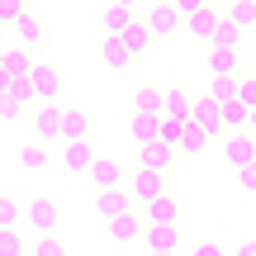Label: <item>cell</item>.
Here are the masks:
<instances>
[{
    "instance_id": "obj_5",
    "label": "cell",
    "mask_w": 256,
    "mask_h": 256,
    "mask_svg": "<svg viewBox=\"0 0 256 256\" xmlns=\"http://www.w3.org/2000/svg\"><path fill=\"white\" fill-rule=\"evenodd\" d=\"M28 128L38 142H62V104H38L28 114Z\"/></svg>"
},
{
    "instance_id": "obj_13",
    "label": "cell",
    "mask_w": 256,
    "mask_h": 256,
    "mask_svg": "<svg viewBox=\"0 0 256 256\" xmlns=\"http://www.w3.org/2000/svg\"><path fill=\"white\" fill-rule=\"evenodd\" d=\"M138 162H142V171H171V162H176V147H166V142H147V147H138Z\"/></svg>"
},
{
    "instance_id": "obj_42",
    "label": "cell",
    "mask_w": 256,
    "mask_h": 256,
    "mask_svg": "<svg viewBox=\"0 0 256 256\" xmlns=\"http://www.w3.org/2000/svg\"><path fill=\"white\" fill-rule=\"evenodd\" d=\"M114 5H119V10H128V14H138V10H142V0H114Z\"/></svg>"
},
{
    "instance_id": "obj_47",
    "label": "cell",
    "mask_w": 256,
    "mask_h": 256,
    "mask_svg": "<svg viewBox=\"0 0 256 256\" xmlns=\"http://www.w3.org/2000/svg\"><path fill=\"white\" fill-rule=\"evenodd\" d=\"M252 138H256V133H252Z\"/></svg>"
},
{
    "instance_id": "obj_20",
    "label": "cell",
    "mask_w": 256,
    "mask_h": 256,
    "mask_svg": "<svg viewBox=\"0 0 256 256\" xmlns=\"http://www.w3.org/2000/svg\"><path fill=\"white\" fill-rule=\"evenodd\" d=\"M86 133H90L86 110H62V142H81Z\"/></svg>"
},
{
    "instance_id": "obj_30",
    "label": "cell",
    "mask_w": 256,
    "mask_h": 256,
    "mask_svg": "<svg viewBox=\"0 0 256 256\" xmlns=\"http://www.w3.org/2000/svg\"><path fill=\"white\" fill-rule=\"evenodd\" d=\"M232 90H238V100L247 104V110H256V72H242L238 81H232Z\"/></svg>"
},
{
    "instance_id": "obj_12",
    "label": "cell",
    "mask_w": 256,
    "mask_h": 256,
    "mask_svg": "<svg viewBox=\"0 0 256 256\" xmlns=\"http://www.w3.org/2000/svg\"><path fill=\"white\" fill-rule=\"evenodd\" d=\"M162 194H171L162 171H138V176H133V200H138V204H152V200H162Z\"/></svg>"
},
{
    "instance_id": "obj_7",
    "label": "cell",
    "mask_w": 256,
    "mask_h": 256,
    "mask_svg": "<svg viewBox=\"0 0 256 256\" xmlns=\"http://www.w3.org/2000/svg\"><path fill=\"white\" fill-rule=\"evenodd\" d=\"M190 124H200L209 138L223 128V110H218V100H214L209 90H204V95H190Z\"/></svg>"
},
{
    "instance_id": "obj_28",
    "label": "cell",
    "mask_w": 256,
    "mask_h": 256,
    "mask_svg": "<svg viewBox=\"0 0 256 256\" xmlns=\"http://www.w3.org/2000/svg\"><path fill=\"white\" fill-rule=\"evenodd\" d=\"M133 19H138V14H128V10H119V5H110V10H104V38H119Z\"/></svg>"
},
{
    "instance_id": "obj_41",
    "label": "cell",
    "mask_w": 256,
    "mask_h": 256,
    "mask_svg": "<svg viewBox=\"0 0 256 256\" xmlns=\"http://www.w3.org/2000/svg\"><path fill=\"white\" fill-rule=\"evenodd\" d=\"M232 256H256V242H238V247H232Z\"/></svg>"
},
{
    "instance_id": "obj_2",
    "label": "cell",
    "mask_w": 256,
    "mask_h": 256,
    "mask_svg": "<svg viewBox=\"0 0 256 256\" xmlns=\"http://www.w3.org/2000/svg\"><path fill=\"white\" fill-rule=\"evenodd\" d=\"M142 24H147V34H152V38H171L176 28L185 24V14L171 5V0H162V5H147L142 10Z\"/></svg>"
},
{
    "instance_id": "obj_4",
    "label": "cell",
    "mask_w": 256,
    "mask_h": 256,
    "mask_svg": "<svg viewBox=\"0 0 256 256\" xmlns=\"http://www.w3.org/2000/svg\"><path fill=\"white\" fill-rule=\"evenodd\" d=\"M28 81H34V90H38V100H43V104H62L66 76L57 72L52 62H34V76H28Z\"/></svg>"
},
{
    "instance_id": "obj_14",
    "label": "cell",
    "mask_w": 256,
    "mask_h": 256,
    "mask_svg": "<svg viewBox=\"0 0 256 256\" xmlns=\"http://www.w3.org/2000/svg\"><path fill=\"white\" fill-rule=\"evenodd\" d=\"M119 43H124V48H128V52H133V57H147V52H152V43H156V38L147 34V24H142V14H138L133 24H128L124 34H119Z\"/></svg>"
},
{
    "instance_id": "obj_17",
    "label": "cell",
    "mask_w": 256,
    "mask_h": 256,
    "mask_svg": "<svg viewBox=\"0 0 256 256\" xmlns=\"http://www.w3.org/2000/svg\"><path fill=\"white\" fill-rule=\"evenodd\" d=\"M209 76H228V81H238V76H242V57L238 52H223V48H209Z\"/></svg>"
},
{
    "instance_id": "obj_45",
    "label": "cell",
    "mask_w": 256,
    "mask_h": 256,
    "mask_svg": "<svg viewBox=\"0 0 256 256\" xmlns=\"http://www.w3.org/2000/svg\"><path fill=\"white\" fill-rule=\"evenodd\" d=\"M0 72H5V48H0Z\"/></svg>"
},
{
    "instance_id": "obj_32",
    "label": "cell",
    "mask_w": 256,
    "mask_h": 256,
    "mask_svg": "<svg viewBox=\"0 0 256 256\" xmlns=\"http://www.w3.org/2000/svg\"><path fill=\"white\" fill-rule=\"evenodd\" d=\"M19 218H24V209H19L14 200H5V194H0V232L19 228Z\"/></svg>"
},
{
    "instance_id": "obj_35",
    "label": "cell",
    "mask_w": 256,
    "mask_h": 256,
    "mask_svg": "<svg viewBox=\"0 0 256 256\" xmlns=\"http://www.w3.org/2000/svg\"><path fill=\"white\" fill-rule=\"evenodd\" d=\"M28 256H66V242L57 238V232H52V238H38V242H34V252H28Z\"/></svg>"
},
{
    "instance_id": "obj_27",
    "label": "cell",
    "mask_w": 256,
    "mask_h": 256,
    "mask_svg": "<svg viewBox=\"0 0 256 256\" xmlns=\"http://www.w3.org/2000/svg\"><path fill=\"white\" fill-rule=\"evenodd\" d=\"M19 166H24V171H48V142L19 147Z\"/></svg>"
},
{
    "instance_id": "obj_40",
    "label": "cell",
    "mask_w": 256,
    "mask_h": 256,
    "mask_svg": "<svg viewBox=\"0 0 256 256\" xmlns=\"http://www.w3.org/2000/svg\"><path fill=\"white\" fill-rule=\"evenodd\" d=\"M171 5H176V10H180V14H200V10H204V5H209V0H171Z\"/></svg>"
},
{
    "instance_id": "obj_37",
    "label": "cell",
    "mask_w": 256,
    "mask_h": 256,
    "mask_svg": "<svg viewBox=\"0 0 256 256\" xmlns=\"http://www.w3.org/2000/svg\"><path fill=\"white\" fill-rule=\"evenodd\" d=\"M209 95H214V100H232V95H238V90H232V81H228V76H209Z\"/></svg>"
},
{
    "instance_id": "obj_3",
    "label": "cell",
    "mask_w": 256,
    "mask_h": 256,
    "mask_svg": "<svg viewBox=\"0 0 256 256\" xmlns=\"http://www.w3.org/2000/svg\"><path fill=\"white\" fill-rule=\"evenodd\" d=\"M218 28H223V10H214V5H204L200 14H185V34H190L194 43H204V48H214Z\"/></svg>"
},
{
    "instance_id": "obj_33",
    "label": "cell",
    "mask_w": 256,
    "mask_h": 256,
    "mask_svg": "<svg viewBox=\"0 0 256 256\" xmlns=\"http://www.w3.org/2000/svg\"><path fill=\"white\" fill-rule=\"evenodd\" d=\"M190 124H180V119H162V133H156V142H166V147H180V133Z\"/></svg>"
},
{
    "instance_id": "obj_10",
    "label": "cell",
    "mask_w": 256,
    "mask_h": 256,
    "mask_svg": "<svg viewBox=\"0 0 256 256\" xmlns=\"http://www.w3.org/2000/svg\"><path fill=\"white\" fill-rule=\"evenodd\" d=\"M90 185H95V194H104V190H124V166L114 162V156H95V166H90Z\"/></svg>"
},
{
    "instance_id": "obj_21",
    "label": "cell",
    "mask_w": 256,
    "mask_h": 256,
    "mask_svg": "<svg viewBox=\"0 0 256 256\" xmlns=\"http://www.w3.org/2000/svg\"><path fill=\"white\" fill-rule=\"evenodd\" d=\"M156 133H162V114H133V142L138 147L156 142Z\"/></svg>"
},
{
    "instance_id": "obj_29",
    "label": "cell",
    "mask_w": 256,
    "mask_h": 256,
    "mask_svg": "<svg viewBox=\"0 0 256 256\" xmlns=\"http://www.w3.org/2000/svg\"><path fill=\"white\" fill-rule=\"evenodd\" d=\"M214 48H223V52H242V28L232 24V19H223L218 38H214Z\"/></svg>"
},
{
    "instance_id": "obj_16",
    "label": "cell",
    "mask_w": 256,
    "mask_h": 256,
    "mask_svg": "<svg viewBox=\"0 0 256 256\" xmlns=\"http://www.w3.org/2000/svg\"><path fill=\"white\" fill-rule=\"evenodd\" d=\"M100 62H104V66H110V72H114V76H119V72H128V66H133V62H138V57H133V52H128V48L119 43V38H104V43H100Z\"/></svg>"
},
{
    "instance_id": "obj_9",
    "label": "cell",
    "mask_w": 256,
    "mask_h": 256,
    "mask_svg": "<svg viewBox=\"0 0 256 256\" xmlns=\"http://www.w3.org/2000/svg\"><path fill=\"white\" fill-rule=\"evenodd\" d=\"M90 166H95V147H90V138H81V142H62V171H72V176H90Z\"/></svg>"
},
{
    "instance_id": "obj_22",
    "label": "cell",
    "mask_w": 256,
    "mask_h": 256,
    "mask_svg": "<svg viewBox=\"0 0 256 256\" xmlns=\"http://www.w3.org/2000/svg\"><path fill=\"white\" fill-rule=\"evenodd\" d=\"M223 19H232L242 34H252V28H256V0H232V5L223 10Z\"/></svg>"
},
{
    "instance_id": "obj_38",
    "label": "cell",
    "mask_w": 256,
    "mask_h": 256,
    "mask_svg": "<svg viewBox=\"0 0 256 256\" xmlns=\"http://www.w3.org/2000/svg\"><path fill=\"white\" fill-rule=\"evenodd\" d=\"M0 119H5V124H19V119H24V104L10 100V95H0Z\"/></svg>"
},
{
    "instance_id": "obj_24",
    "label": "cell",
    "mask_w": 256,
    "mask_h": 256,
    "mask_svg": "<svg viewBox=\"0 0 256 256\" xmlns=\"http://www.w3.org/2000/svg\"><path fill=\"white\" fill-rule=\"evenodd\" d=\"M14 38H19L24 48H38V43H43V19H38V14H24V19L14 24Z\"/></svg>"
},
{
    "instance_id": "obj_18",
    "label": "cell",
    "mask_w": 256,
    "mask_h": 256,
    "mask_svg": "<svg viewBox=\"0 0 256 256\" xmlns=\"http://www.w3.org/2000/svg\"><path fill=\"white\" fill-rule=\"evenodd\" d=\"M162 119L190 124V95H185V90H162Z\"/></svg>"
},
{
    "instance_id": "obj_34",
    "label": "cell",
    "mask_w": 256,
    "mask_h": 256,
    "mask_svg": "<svg viewBox=\"0 0 256 256\" xmlns=\"http://www.w3.org/2000/svg\"><path fill=\"white\" fill-rule=\"evenodd\" d=\"M24 14H28V5H24V0H0V24H10V28H14Z\"/></svg>"
},
{
    "instance_id": "obj_43",
    "label": "cell",
    "mask_w": 256,
    "mask_h": 256,
    "mask_svg": "<svg viewBox=\"0 0 256 256\" xmlns=\"http://www.w3.org/2000/svg\"><path fill=\"white\" fill-rule=\"evenodd\" d=\"M247 133H256V110H252V119H247Z\"/></svg>"
},
{
    "instance_id": "obj_23",
    "label": "cell",
    "mask_w": 256,
    "mask_h": 256,
    "mask_svg": "<svg viewBox=\"0 0 256 256\" xmlns=\"http://www.w3.org/2000/svg\"><path fill=\"white\" fill-rule=\"evenodd\" d=\"M138 232H147V223L138 228V209L124 214V218H110V238L114 242H138Z\"/></svg>"
},
{
    "instance_id": "obj_25",
    "label": "cell",
    "mask_w": 256,
    "mask_h": 256,
    "mask_svg": "<svg viewBox=\"0 0 256 256\" xmlns=\"http://www.w3.org/2000/svg\"><path fill=\"white\" fill-rule=\"evenodd\" d=\"M133 114H162V90L156 86H138L133 90Z\"/></svg>"
},
{
    "instance_id": "obj_15",
    "label": "cell",
    "mask_w": 256,
    "mask_h": 256,
    "mask_svg": "<svg viewBox=\"0 0 256 256\" xmlns=\"http://www.w3.org/2000/svg\"><path fill=\"white\" fill-rule=\"evenodd\" d=\"M5 76H10V81H28V76H34V57H28L24 43L5 48Z\"/></svg>"
},
{
    "instance_id": "obj_11",
    "label": "cell",
    "mask_w": 256,
    "mask_h": 256,
    "mask_svg": "<svg viewBox=\"0 0 256 256\" xmlns=\"http://www.w3.org/2000/svg\"><path fill=\"white\" fill-rule=\"evenodd\" d=\"M95 209H100V218L110 223V218H124V214H133V209H138V200H133V190H104V194H95Z\"/></svg>"
},
{
    "instance_id": "obj_6",
    "label": "cell",
    "mask_w": 256,
    "mask_h": 256,
    "mask_svg": "<svg viewBox=\"0 0 256 256\" xmlns=\"http://www.w3.org/2000/svg\"><path fill=\"white\" fill-rule=\"evenodd\" d=\"M142 223L147 228H180V200L176 194H162V200L142 204Z\"/></svg>"
},
{
    "instance_id": "obj_46",
    "label": "cell",
    "mask_w": 256,
    "mask_h": 256,
    "mask_svg": "<svg viewBox=\"0 0 256 256\" xmlns=\"http://www.w3.org/2000/svg\"><path fill=\"white\" fill-rule=\"evenodd\" d=\"M0 28H5V24H0Z\"/></svg>"
},
{
    "instance_id": "obj_31",
    "label": "cell",
    "mask_w": 256,
    "mask_h": 256,
    "mask_svg": "<svg viewBox=\"0 0 256 256\" xmlns=\"http://www.w3.org/2000/svg\"><path fill=\"white\" fill-rule=\"evenodd\" d=\"M185 256H232V252L223 247L218 238H194V242H190V252H185Z\"/></svg>"
},
{
    "instance_id": "obj_39",
    "label": "cell",
    "mask_w": 256,
    "mask_h": 256,
    "mask_svg": "<svg viewBox=\"0 0 256 256\" xmlns=\"http://www.w3.org/2000/svg\"><path fill=\"white\" fill-rule=\"evenodd\" d=\"M238 190H242V194H256V162L238 171Z\"/></svg>"
},
{
    "instance_id": "obj_1",
    "label": "cell",
    "mask_w": 256,
    "mask_h": 256,
    "mask_svg": "<svg viewBox=\"0 0 256 256\" xmlns=\"http://www.w3.org/2000/svg\"><path fill=\"white\" fill-rule=\"evenodd\" d=\"M24 223L38 232V238H52V232L62 228V204H57V200H34L24 209Z\"/></svg>"
},
{
    "instance_id": "obj_26",
    "label": "cell",
    "mask_w": 256,
    "mask_h": 256,
    "mask_svg": "<svg viewBox=\"0 0 256 256\" xmlns=\"http://www.w3.org/2000/svg\"><path fill=\"white\" fill-rule=\"evenodd\" d=\"M204 147H209V133H204L200 124H190V128L180 133V147H176V152H185V156H200Z\"/></svg>"
},
{
    "instance_id": "obj_36",
    "label": "cell",
    "mask_w": 256,
    "mask_h": 256,
    "mask_svg": "<svg viewBox=\"0 0 256 256\" xmlns=\"http://www.w3.org/2000/svg\"><path fill=\"white\" fill-rule=\"evenodd\" d=\"M0 256H24V238H19V228L0 232Z\"/></svg>"
},
{
    "instance_id": "obj_8",
    "label": "cell",
    "mask_w": 256,
    "mask_h": 256,
    "mask_svg": "<svg viewBox=\"0 0 256 256\" xmlns=\"http://www.w3.org/2000/svg\"><path fill=\"white\" fill-rule=\"evenodd\" d=\"M223 162H228L232 171L252 166L256 162V138L252 133H228V138H223Z\"/></svg>"
},
{
    "instance_id": "obj_44",
    "label": "cell",
    "mask_w": 256,
    "mask_h": 256,
    "mask_svg": "<svg viewBox=\"0 0 256 256\" xmlns=\"http://www.w3.org/2000/svg\"><path fill=\"white\" fill-rule=\"evenodd\" d=\"M147 256H180V252H147Z\"/></svg>"
},
{
    "instance_id": "obj_19",
    "label": "cell",
    "mask_w": 256,
    "mask_h": 256,
    "mask_svg": "<svg viewBox=\"0 0 256 256\" xmlns=\"http://www.w3.org/2000/svg\"><path fill=\"white\" fill-rule=\"evenodd\" d=\"M142 242L147 252H180V228H147Z\"/></svg>"
}]
</instances>
